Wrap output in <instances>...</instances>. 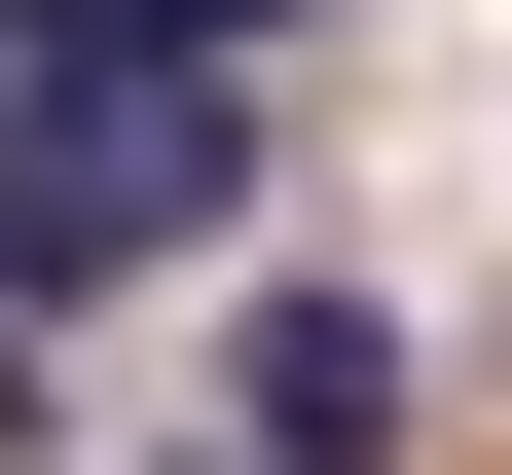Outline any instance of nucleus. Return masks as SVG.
<instances>
[{"mask_svg":"<svg viewBox=\"0 0 512 475\" xmlns=\"http://www.w3.org/2000/svg\"><path fill=\"white\" fill-rule=\"evenodd\" d=\"M0 37H220V74H293L330 0H0Z\"/></svg>","mask_w":512,"mask_h":475,"instance_id":"nucleus-3","label":"nucleus"},{"mask_svg":"<svg viewBox=\"0 0 512 475\" xmlns=\"http://www.w3.org/2000/svg\"><path fill=\"white\" fill-rule=\"evenodd\" d=\"M0 475H74V329H37V293H0Z\"/></svg>","mask_w":512,"mask_h":475,"instance_id":"nucleus-4","label":"nucleus"},{"mask_svg":"<svg viewBox=\"0 0 512 475\" xmlns=\"http://www.w3.org/2000/svg\"><path fill=\"white\" fill-rule=\"evenodd\" d=\"M183 256H256V74L220 37H0V293L110 329Z\"/></svg>","mask_w":512,"mask_h":475,"instance_id":"nucleus-1","label":"nucleus"},{"mask_svg":"<svg viewBox=\"0 0 512 475\" xmlns=\"http://www.w3.org/2000/svg\"><path fill=\"white\" fill-rule=\"evenodd\" d=\"M220 439L256 475H403L439 439V329L366 293V256H256V293H220Z\"/></svg>","mask_w":512,"mask_h":475,"instance_id":"nucleus-2","label":"nucleus"},{"mask_svg":"<svg viewBox=\"0 0 512 475\" xmlns=\"http://www.w3.org/2000/svg\"><path fill=\"white\" fill-rule=\"evenodd\" d=\"M110 475H256V439H110Z\"/></svg>","mask_w":512,"mask_h":475,"instance_id":"nucleus-5","label":"nucleus"}]
</instances>
